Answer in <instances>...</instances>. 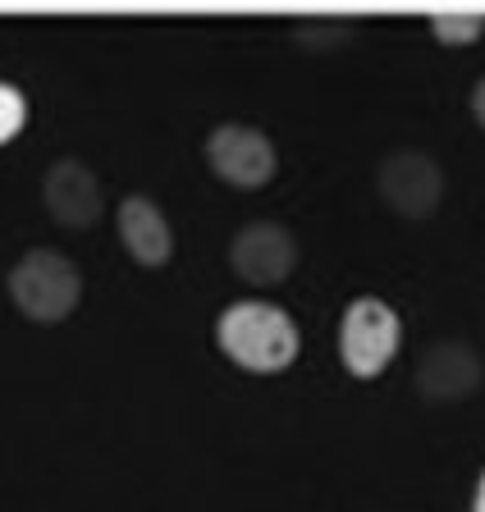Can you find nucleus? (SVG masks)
<instances>
[{
  "label": "nucleus",
  "instance_id": "7ed1b4c3",
  "mask_svg": "<svg viewBox=\"0 0 485 512\" xmlns=\"http://www.w3.org/2000/svg\"><path fill=\"white\" fill-rule=\"evenodd\" d=\"M403 343L399 311L380 298H357L344 307L339 320V362L353 380H376Z\"/></svg>",
  "mask_w": 485,
  "mask_h": 512
},
{
  "label": "nucleus",
  "instance_id": "20e7f679",
  "mask_svg": "<svg viewBox=\"0 0 485 512\" xmlns=\"http://www.w3.org/2000/svg\"><path fill=\"white\" fill-rule=\"evenodd\" d=\"M206 165L216 170V179H225L229 188H266L275 179V142L248 124H220L211 138H206Z\"/></svg>",
  "mask_w": 485,
  "mask_h": 512
},
{
  "label": "nucleus",
  "instance_id": "6e6552de",
  "mask_svg": "<svg viewBox=\"0 0 485 512\" xmlns=\"http://www.w3.org/2000/svg\"><path fill=\"white\" fill-rule=\"evenodd\" d=\"M412 384L431 403H458V398H467L481 384V357H476V348H467L458 339H440L417 362Z\"/></svg>",
  "mask_w": 485,
  "mask_h": 512
},
{
  "label": "nucleus",
  "instance_id": "0eeeda50",
  "mask_svg": "<svg viewBox=\"0 0 485 512\" xmlns=\"http://www.w3.org/2000/svg\"><path fill=\"white\" fill-rule=\"evenodd\" d=\"M42 202L55 224H65V229H92V224L101 220L106 192H101V179L87 170L83 160H55L42 179Z\"/></svg>",
  "mask_w": 485,
  "mask_h": 512
},
{
  "label": "nucleus",
  "instance_id": "f03ea898",
  "mask_svg": "<svg viewBox=\"0 0 485 512\" xmlns=\"http://www.w3.org/2000/svg\"><path fill=\"white\" fill-rule=\"evenodd\" d=\"M10 298L37 325H55L83 298V275L69 256H60L55 247H33L19 256V266L10 270Z\"/></svg>",
  "mask_w": 485,
  "mask_h": 512
},
{
  "label": "nucleus",
  "instance_id": "9b49d317",
  "mask_svg": "<svg viewBox=\"0 0 485 512\" xmlns=\"http://www.w3.org/2000/svg\"><path fill=\"white\" fill-rule=\"evenodd\" d=\"M23 124H28V96L14 83H0V147L19 138Z\"/></svg>",
  "mask_w": 485,
  "mask_h": 512
},
{
  "label": "nucleus",
  "instance_id": "1a4fd4ad",
  "mask_svg": "<svg viewBox=\"0 0 485 512\" xmlns=\"http://www.w3.org/2000/svg\"><path fill=\"white\" fill-rule=\"evenodd\" d=\"M115 229H119V243L124 252L138 261V266L156 270V266H170L174 256V229L165 220V211L151 197H124L115 211Z\"/></svg>",
  "mask_w": 485,
  "mask_h": 512
},
{
  "label": "nucleus",
  "instance_id": "423d86ee",
  "mask_svg": "<svg viewBox=\"0 0 485 512\" xmlns=\"http://www.w3.org/2000/svg\"><path fill=\"white\" fill-rule=\"evenodd\" d=\"M229 266L252 288L284 284V279L293 275V266H298V238L275 220H257L234 234V243H229Z\"/></svg>",
  "mask_w": 485,
  "mask_h": 512
},
{
  "label": "nucleus",
  "instance_id": "f8f14e48",
  "mask_svg": "<svg viewBox=\"0 0 485 512\" xmlns=\"http://www.w3.org/2000/svg\"><path fill=\"white\" fill-rule=\"evenodd\" d=\"M472 115H476V124L485 128V78L472 87Z\"/></svg>",
  "mask_w": 485,
  "mask_h": 512
},
{
  "label": "nucleus",
  "instance_id": "39448f33",
  "mask_svg": "<svg viewBox=\"0 0 485 512\" xmlns=\"http://www.w3.org/2000/svg\"><path fill=\"white\" fill-rule=\"evenodd\" d=\"M376 188H380V202L394 215H403V220H426L444 197V170L426 151H394V156L380 160Z\"/></svg>",
  "mask_w": 485,
  "mask_h": 512
},
{
  "label": "nucleus",
  "instance_id": "f257e3e1",
  "mask_svg": "<svg viewBox=\"0 0 485 512\" xmlns=\"http://www.w3.org/2000/svg\"><path fill=\"white\" fill-rule=\"evenodd\" d=\"M216 343L234 366L252 375H280L293 366L302 334L293 316L275 302H234L216 320Z\"/></svg>",
  "mask_w": 485,
  "mask_h": 512
},
{
  "label": "nucleus",
  "instance_id": "ddd939ff",
  "mask_svg": "<svg viewBox=\"0 0 485 512\" xmlns=\"http://www.w3.org/2000/svg\"><path fill=\"white\" fill-rule=\"evenodd\" d=\"M472 512H485V471H481V480H476V494H472Z\"/></svg>",
  "mask_w": 485,
  "mask_h": 512
},
{
  "label": "nucleus",
  "instance_id": "9d476101",
  "mask_svg": "<svg viewBox=\"0 0 485 512\" xmlns=\"http://www.w3.org/2000/svg\"><path fill=\"white\" fill-rule=\"evenodd\" d=\"M431 32L444 46H472L481 42L485 14H431Z\"/></svg>",
  "mask_w": 485,
  "mask_h": 512
}]
</instances>
